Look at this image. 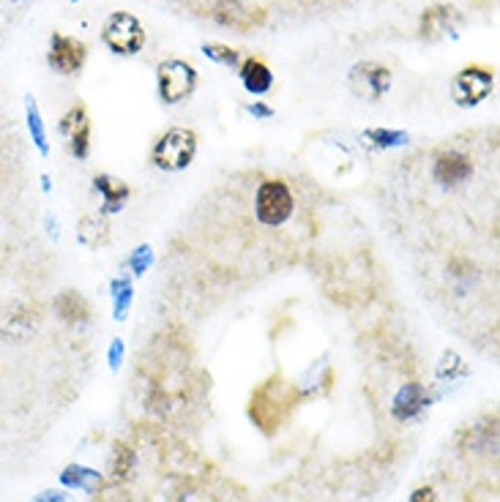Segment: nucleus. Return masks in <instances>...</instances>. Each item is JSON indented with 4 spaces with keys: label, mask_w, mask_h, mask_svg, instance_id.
<instances>
[{
    "label": "nucleus",
    "mask_w": 500,
    "mask_h": 502,
    "mask_svg": "<svg viewBox=\"0 0 500 502\" xmlns=\"http://www.w3.org/2000/svg\"><path fill=\"white\" fill-rule=\"evenodd\" d=\"M296 404V390L290 382H284L282 377H271L268 382H263L255 396H252V404H249V415L255 418V423L268 432V418H271V410H274V426L279 428V423L288 418V412L293 410Z\"/></svg>",
    "instance_id": "nucleus-1"
},
{
    "label": "nucleus",
    "mask_w": 500,
    "mask_h": 502,
    "mask_svg": "<svg viewBox=\"0 0 500 502\" xmlns=\"http://www.w3.org/2000/svg\"><path fill=\"white\" fill-rule=\"evenodd\" d=\"M197 153V134L192 129H170L154 145V164L167 172L187 169Z\"/></svg>",
    "instance_id": "nucleus-2"
},
{
    "label": "nucleus",
    "mask_w": 500,
    "mask_h": 502,
    "mask_svg": "<svg viewBox=\"0 0 500 502\" xmlns=\"http://www.w3.org/2000/svg\"><path fill=\"white\" fill-rule=\"evenodd\" d=\"M156 77H159V96H162L164 104H181L197 88L194 66L187 63V60H178V58H170V60L159 63Z\"/></svg>",
    "instance_id": "nucleus-3"
},
{
    "label": "nucleus",
    "mask_w": 500,
    "mask_h": 502,
    "mask_svg": "<svg viewBox=\"0 0 500 502\" xmlns=\"http://www.w3.org/2000/svg\"><path fill=\"white\" fill-rule=\"evenodd\" d=\"M255 216L266 227H279L293 216V194L284 181H266L255 197Z\"/></svg>",
    "instance_id": "nucleus-4"
},
{
    "label": "nucleus",
    "mask_w": 500,
    "mask_h": 502,
    "mask_svg": "<svg viewBox=\"0 0 500 502\" xmlns=\"http://www.w3.org/2000/svg\"><path fill=\"white\" fill-rule=\"evenodd\" d=\"M104 44L115 55H137L146 44V30L142 22L129 12H115L104 22Z\"/></svg>",
    "instance_id": "nucleus-5"
},
{
    "label": "nucleus",
    "mask_w": 500,
    "mask_h": 502,
    "mask_svg": "<svg viewBox=\"0 0 500 502\" xmlns=\"http://www.w3.org/2000/svg\"><path fill=\"white\" fill-rule=\"evenodd\" d=\"M495 88V77L492 71L481 68V66H468L462 68L459 75L451 82V96L459 106H476L481 104Z\"/></svg>",
    "instance_id": "nucleus-6"
},
{
    "label": "nucleus",
    "mask_w": 500,
    "mask_h": 502,
    "mask_svg": "<svg viewBox=\"0 0 500 502\" xmlns=\"http://www.w3.org/2000/svg\"><path fill=\"white\" fill-rule=\"evenodd\" d=\"M388 85H391V71L383 63L364 60V63L350 68V90L359 98L377 101V98L385 96Z\"/></svg>",
    "instance_id": "nucleus-7"
},
{
    "label": "nucleus",
    "mask_w": 500,
    "mask_h": 502,
    "mask_svg": "<svg viewBox=\"0 0 500 502\" xmlns=\"http://www.w3.org/2000/svg\"><path fill=\"white\" fill-rule=\"evenodd\" d=\"M85 58H88V50H85L83 42L68 39V35H63V33H55L50 39L47 60H50V66L58 71V75H66V77L77 75V71L85 66Z\"/></svg>",
    "instance_id": "nucleus-8"
},
{
    "label": "nucleus",
    "mask_w": 500,
    "mask_h": 502,
    "mask_svg": "<svg viewBox=\"0 0 500 502\" xmlns=\"http://www.w3.org/2000/svg\"><path fill=\"white\" fill-rule=\"evenodd\" d=\"M60 134L68 139V151L75 153L77 159L88 156V151H91V118H88V110L83 104L63 115Z\"/></svg>",
    "instance_id": "nucleus-9"
},
{
    "label": "nucleus",
    "mask_w": 500,
    "mask_h": 502,
    "mask_svg": "<svg viewBox=\"0 0 500 502\" xmlns=\"http://www.w3.org/2000/svg\"><path fill=\"white\" fill-rule=\"evenodd\" d=\"M459 25V14L454 6H433L421 14V35L424 39H443V35H451Z\"/></svg>",
    "instance_id": "nucleus-10"
},
{
    "label": "nucleus",
    "mask_w": 500,
    "mask_h": 502,
    "mask_svg": "<svg viewBox=\"0 0 500 502\" xmlns=\"http://www.w3.org/2000/svg\"><path fill=\"white\" fill-rule=\"evenodd\" d=\"M473 167H471V159L462 156V153H440L438 161H435V177L443 184V186H459L465 184L471 177Z\"/></svg>",
    "instance_id": "nucleus-11"
},
{
    "label": "nucleus",
    "mask_w": 500,
    "mask_h": 502,
    "mask_svg": "<svg viewBox=\"0 0 500 502\" xmlns=\"http://www.w3.org/2000/svg\"><path fill=\"white\" fill-rule=\"evenodd\" d=\"M241 82L249 93H268L271 85H274V75H271V68L258 60V58H246L243 66H241Z\"/></svg>",
    "instance_id": "nucleus-12"
},
{
    "label": "nucleus",
    "mask_w": 500,
    "mask_h": 502,
    "mask_svg": "<svg viewBox=\"0 0 500 502\" xmlns=\"http://www.w3.org/2000/svg\"><path fill=\"white\" fill-rule=\"evenodd\" d=\"M93 186L104 197V210L107 213L121 210L126 205V200H129V186L123 181H118V177H113V175H99L93 181Z\"/></svg>",
    "instance_id": "nucleus-13"
},
{
    "label": "nucleus",
    "mask_w": 500,
    "mask_h": 502,
    "mask_svg": "<svg viewBox=\"0 0 500 502\" xmlns=\"http://www.w3.org/2000/svg\"><path fill=\"white\" fill-rule=\"evenodd\" d=\"M55 311L63 322H71V326H75V322H85L91 317L88 301L75 290H66L55 298Z\"/></svg>",
    "instance_id": "nucleus-14"
},
{
    "label": "nucleus",
    "mask_w": 500,
    "mask_h": 502,
    "mask_svg": "<svg viewBox=\"0 0 500 502\" xmlns=\"http://www.w3.org/2000/svg\"><path fill=\"white\" fill-rule=\"evenodd\" d=\"M426 404V396H424V388L421 385H405L400 393H397V399H394V415L400 420H408L413 418L421 407Z\"/></svg>",
    "instance_id": "nucleus-15"
},
{
    "label": "nucleus",
    "mask_w": 500,
    "mask_h": 502,
    "mask_svg": "<svg viewBox=\"0 0 500 502\" xmlns=\"http://www.w3.org/2000/svg\"><path fill=\"white\" fill-rule=\"evenodd\" d=\"M213 17L230 27L246 25V12L241 6V0H213Z\"/></svg>",
    "instance_id": "nucleus-16"
},
{
    "label": "nucleus",
    "mask_w": 500,
    "mask_h": 502,
    "mask_svg": "<svg viewBox=\"0 0 500 502\" xmlns=\"http://www.w3.org/2000/svg\"><path fill=\"white\" fill-rule=\"evenodd\" d=\"M107 238H110V232H107L104 219H99V216H85V219H83V224H80V240H83L85 246H91V248L104 246Z\"/></svg>",
    "instance_id": "nucleus-17"
},
{
    "label": "nucleus",
    "mask_w": 500,
    "mask_h": 502,
    "mask_svg": "<svg viewBox=\"0 0 500 502\" xmlns=\"http://www.w3.org/2000/svg\"><path fill=\"white\" fill-rule=\"evenodd\" d=\"M28 126H30L33 142L39 145V151L47 153V134H44V126L39 118V106H36V101H30V98H28Z\"/></svg>",
    "instance_id": "nucleus-18"
},
{
    "label": "nucleus",
    "mask_w": 500,
    "mask_h": 502,
    "mask_svg": "<svg viewBox=\"0 0 500 502\" xmlns=\"http://www.w3.org/2000/svg\"><path fill=\"white\" fill-rule=\"evenodd\" d=\"M202 52L208 58H213L217 63H225V66H238L241 63V52L238 50H230L225 44H202Z\"/></svg>",
    "instance_id": "nucleus-19"
},
{
    "label": "nucleus",
    "mask_w": 500,
    "mask_h": 502,
    "mask_svg": "<svg viewBox=\"0 0 500 502\" xmlns=\"http://www.w3.org/2000/svg\"><path fill=\"white\" fill-rule=\"evenodd\" d=\"M129 464H131L129 451L118 445L115 456H113V475H118V478H121V475H126V473H129Z\"/></svg>",
    "instance_id": "nucleus-20"
},
{
    "label": "nucleus",
    "mask_w": 500,
    "mask_h": 502,
    "mask_svg": "<svg viewBox=\"0 0 500 502\" xmlns=\"http://www.w3.org/2000/svg\"><path fill=\"white\" fill-rule=\"evenodd\" d=\"M367 139H380L377 145H397V142H405V134H400V131H369Z\"/></svg>",
    "instance_id": "nucleus-21"
},
{
    "label": "nucleus",
    "mask_w": 500,
    "mask_h": 502,
    "mask_svg": "<svg viewBox=\"0 0 500 502\" xmlns=\"http://www.w3.org/2000/svg\"><path fill=\"white\" fill-rule=\"evenodd\" d=\"M410 502H438V499H435V491L430 486H421L410 494Z\"/></svg>",
    "instance_id": "nucleus-22"
}]
</instances>
